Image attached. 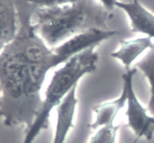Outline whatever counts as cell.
<instances>
[{
	"mask_svg": "<svg viewBox=\"0 0 154 143\" xmlns=\"http://www.w3.org/2000/svg\"><path fill=\"white\" fill-rule=\"evenodd\" d=\"M18 28L14 38L0 52V118L6 127L32 124L43 98L48 72L70 57L60 46L51 48L35 31V5L15 0Z\"/></svg>",
	"mask_w": 154,
	"mask_h": 143,
	"instance_id": "6da1fadb",
	"label": "cell"
},
{
	"mask_svg": "<svg viewBox=\"0 0 154 143\" xmlns=\"http://www.w3.org/2000/svg\"><path fill=\"white\" fill-rule=\"evenodd\" d=\"M113 13L97 0L51 7H36L33 13L35 31L49 47L54 48L73 36L91 29H108Z\"/></svg>",
	"mask_w": 154,
	"mask_h": 143,
	"instance_id": "7a4b0ae2",
	"label": "cell"
},
{
	"mask_svg": "<svg viewBox=\"0 0 154 143\" xmlns=\"http://www.w3.org/2000/svg\"><path fill=\"white\" fill-rule=\"evenodd\" d=\"M96 46H92L68 60L58 70H55L45 90L40 109L29 128L25 130L23 143H33L43 130L50 126V116L69 94V91L86 74L93 73L97 69L99 59Z\"/></svg>",
	"mask_w": 154,
	"mask_h": 143,
	"instance_id": "3957f363",
	"label": "cell"
},
{
	"mask_svg": "<svg viewBox=\"0 0 154 143\" xmlns=\"http://www.w3.org/2000/svg\"><path fill=\"white\" fill-rule=\"evenodd\" d=\"M135 67L126 70L122 76L123 84L127 88L128 96L126 115L128 127L133 131L136 138H144L150 141L154 136V117L147 108L143 106L138 100L133 86V79L137 73Z\"/></svg>",
	"mask_w": 154,
	"mask_h": 143,
	"instance_id": "277c9868",
	"label": "cell"
},
{
	"mask_svg": "<svg viewBox=\"0 0 154 143\" xmlns=\"http://www.w3.org/2000/svg\"><path fill=\"white\" fill-rule=\"evenodd\" d=\"M77 88L75 85L61 103L56 107L57 123L52 143H65L71 129L75 126V116L78 99L77 98Z\"/></svg>",
	"mask_w": 154,
	"mask_h": 143,
	"instance_id": "5b68a950",
	"label": "cell"
},
{
	"mask_svg": "<svg viewBox=\"0 0 154 143\" xmlns=\"http://www.w3.org/2000/svg\"><path fill=\"white\" fill-rule=\"evenodd\" d=\"M115 7L126 12L130 21L132 32L141 33L154 38V13L146 8L139 0H132L129 2L117 1Z\"/></svg>",
	"mask_w": 154,
	"mask_h": 143,
	"instance_id": "8992f818",
	"label": "cell"
},
{
	"mask_svg": "<svg viewBox=\"0 0 154 143\" xmlns=\"http://www.w3.org/2000/svg\"><path fill=\"white\" fill-rule=\"evenodd\" d=\"M127 96V88L123 84L122 92L118 97L94 105L93 107L94 119L89 127L96 130L102 126L114 124L117 115L126 106Z\"/></svg>",
	"mask_w": 154,
	"mask_h": 143,
	"instance_id": "52a82bcc",
	"label": "cell"
},
{
	"mask_svg": "<svg viewBox=\"0 0 154 143\" xmlns=\"http://www.w3.org/2000/svg\"><path fill=\"white\" fill-rule=\"evenodd\" d=\"M153 46L154 43L152 38L149 37L123 39L120 41L118 49L111 52V55L121 61L126 70H129L132 64L138 57Z\"/></svg>",
	"mask_w": 154,
	"mask_h": 143,
	"instance_id": "ba28073f",
	"label": "cell"
},
{
	"mask_svg": "<svg viewBox=\"0 0 154 143\" xmlns=\"http://www.w3.org/2000/svg\"><path fill=\"white\" fill-rule=\"evenodd\" d=\"M17 28L15 0H0V52L14 38Z\"/></svg>",
	"mask_w": 154,
	"mask_h": 143,
	"instance_id": "9c48e42d",
	"label": "cell"
},
{
	"mask_svg": "<svg viewBox=\"0 0 154 143\" xmlns=\"http://www.w3.org/2000/svg\"><path fill=\"white\" fill-rule=\"evenodd\" d=\"M135 68L142 72L150 84V97L147 108L154 117V46L135 64Z\"/></svg>",
	"mask_w": 154,
	"mask_h": 143,
	"instance_id": "30bf717a",
	"label": "cell"
},
{
	"mask_svg": "<svg viewBox=\"0 0 154 143\" xmlns=\"http://www.w3.org/2000/svg\"><path fill=\"white\" fill-rule=\"evenodd\" d=\"M120 127L114 123L100 127L90 136L87 143H116Z\"/></svg>",
	"mask_w": 154,
	"mask_h": 143,
	"instance_id": "8fae6325",
	"label": "cell"
},
{
	"mask_svg": "<svg viewBox=\"0 0 154 143\" xmlns=\"http://www.w3.org/2000/svg\"><path fill=\"white\" fill-rule=\"evenodd\" d=\"M38 7H51L77 2L80 0H26Z\"/></svg>",
	"mask_w": 154,
	"mask_h": 143,
	"instance_id": "7c38bea8",
	"label": "cell"
},
{
	"mask_svg": "<svg viewBox=\"0 0 154 143\" xmlns=\"http://www.w3.org/2000/svg\"><path fill=\"white\" fill-rule=\"evenodd\" d=\"M117 1L118 0H99V1L102 4V5L110 11H111L113 8L115 7V4Z\"/></svg>",
	"mask_w": 154,
	"mask_h": 143,
	"instance_id": "4fadbf2b",
	"label": "cell"
},
{
	"mask_svg": "<svg viewBox=\"0 0 154 143\" xmlns=\"http://www.w3.org/2000/svg\"><path fill=\"white\" fill-rule=\"evenodd\" d=\"M138 141H139V139H138V138H135V140L132 141V142H130V143H138Z\"/></svg>",
	"mask_w": 154,
	"mask_h": 143,
	"instance_id": "5bb4252c",
	"label": "cell"
}]
</instances>
